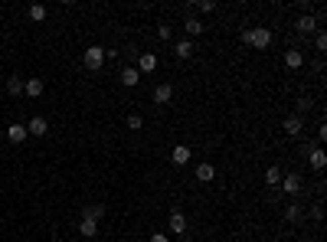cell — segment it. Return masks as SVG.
Wrapping results in <instances>:
<instances>
[{"instance_id":"obj_17","label":"cell","mask_w":327,"mask_h":242,"mask_svg":"<svg viewBox=\"0 0 327 242\" xmlns=\"http://www.w3.org/2000/svg\"><path fill=\"white\" fill-rule=\"evenodd\" d=\"M157 69V56L154 53H144L141 59H137V72H154Z\"/></svg>"},{"instance_id":"obj_32","label":"cell","mask_w":327,"mask_h":242,"mask_svg":"<svg viewBox=\"0 0 327 242\" xmlns=\"http://www.w3.org/2000/svg\"><path fill=\"white\" fill-rule=\"evenodd\" d=\"M317 141H321V144L327 141V124H321V128H317Z\"/></svg>"},{"instance_id":"obj_21","label":"cell","mask_w":327,"mask_h":242,"mask_svg":"<svg viewBox=\"0 0 327 242\" xmlns=\"http://www.w3.org/2000/svg\"><path fill=\"white\" fill-rule=\"evenodd\" d=\"M23 92V79H20V75H10V79H7V95H20Z\"/></svg>"},{"instance_id":"obj_6","label":"cell","mask_w":327,"mask_h":242,"mask_svg":"<svg viewBox=\"0 0 327 242\" xmlns=\"http://www.w3.org/2000/svg\"><path fill=\"white\" fill-rule=\"evenodd\" d=\"M167 226H170V236H183V232H186V216H183L180 210H173V213H170V223H167Z\"/></svg>"},{"instance_id":"obj_23","label":"cell","mask_w":327,"mask_h":242,"mask_svg":"<svg viewBox=\"0 0 327 242\" xmlns=\"http://www.w3.org/2000/svg\"><path fill=\"white\" fill-rule=\"evenodd\" d=\"M177 56L180 59H190L193 56V43H190V39H180V43H177Z\"/></svg>"},{"instance_id":"obj_29","label":"cell","mask_w":327,"mask_h":242,"mask_svg":"<svg viewBox=\"0 0 327 242\" xmlns=\"http://www.w3.org/2000/svg\"><path fill=\"white\" fill-rule=\"evenodd\" d=\"M157 36H161V39H170V36H173L170 23H161V26H157Z\"/></svg>"},{"instance_id":"obj_22","label":"cell","mask_w":327,"mask_h":242,"mask_svg":"<svg viewBox=\"0 0 327 242\" xmlns=\"http://www.w3.org/2000/svg\"><path fill=\"white\" fill-rule=\"evenodd\" d=\"M30 20H33V23H43V20H46V7L43 4H33L30 7Z\"/></svg>"},{"instance_id":"obj_14","label":"cell","mask_w":327,"mask_h":242,"mask_svg":"<svg viewBox=\"0 0 327 242\" xmlns=\"http://www.w3.org/2000/svg\"><path fill=\"white\" fill-rule=\"evenodd\" d=\"M213 177H216V167H213V164H206V161L197 164V180H200V183H210Z\"/></svg>"},{"instance_id":"obj_15","label":"cell","mask_w":327,"mask_h":242,"mask_svg":"<svg viewBox=\"0 0 327 242\" xmlns=\"http://www.w3.org/2000/svg\"><path fill=\"white\" fill-rule=\"evenodd\" d=\"M285 66H288V69H301L304 66V53L301 50H288V53H285Z\"/></svg>"},{"instance_id":"obj_28","label":"cell","mask_w":327,"mask_h":242,"mask_svg":"<svg viewBox=\"0 0 327 242\" xmlns=\"http://www.w3.org/2000/svg\"><path fill=\"white\" fill-rule=\"evenodd\" d=\"M197 10H200V13H213V10H216V4H213V0H200Z\"/></svg>"},{"instance_id":"obj_11","label":"cell","mask_w":327,"mask_h":242,"mask_svg":"<svg viewBox=\"0 0 327 242\" xmlns=\"http://www.w3.org/2000/svg\"><path fill=\"white\" fill-rule=\"evenodd\" d=\"M190 148H186V144H177V148H173V154H170V161L177 164V167H183V164H190Z\"/></svg>"},{"instance_id":"obj_12","label":"cell","mask_w":327,"mask_h":242,"mask_svg":"<svg viewBox=\"0 0 327 242\" xmlns=\"http://www.w3.org/2000/svg\"><path fill=\"white\" fill-rule=\"evenodd\" d=\"M43 88H46L43 79H26V82H23V92L30 95V99H39V95H43Z\"/></svg>"},{"instance_id":"obj_4","label":"cell","mask_w":327,"mask_h":242,"mask_svg":"<svg viewBox=\"0 0 327 242\" xmlns=\"http://www.w3.org/2000/svg\"><path fill=\"white\" fill-rule=\"evenodd\" d=\"M282 131H285L288 137H298V134L304 131V118H298V115H288V118L282 121Z\"/></svg>"},{"instance_id":"obj_19","label":"cell","mask_w":327,"mask_h":242,"mask_svg":"<svg viewBox=\"0 0 327 242\" xmlns=\"http://www.w3.org/2000/svg\"><path fill=\"white\" fill-rule=\"evenodd\" d=\"M79 236H85V239L99 236V223H92V219H82V223H79Z\"/></svg>"},{"instance_id":"obj_2","label":"cell","mask_w":327,"mask_h":242,"mask_svg":"<svg viewBox=\"0 0 327 242\" xmlns=\"http://www.w3.org/2000/svg\"><path fill=\"white\" fill-rule=\"evenodd\" d=\"M82 62H85V69L99 72V69L105 66V50H102V46H88V50H85V56H82Z\"/></svg>"},{"instance_id":"obj_9","label":"cell","mask_w":327,"mask_h":242,"mask_svg":"<svg viewBox=\"0 0 327 242\" xmlns=\"http://www.w3.org/2000/svg\"><path fill=\"white\" fill-rule=\"evenodd\" d=\"M298 33H301V36H308V33H317V20L311 17V13H304V17H298Z\"/></svg>"},{"instance_id":"obj_13","label":"cell","mask_w":327,"mask_h":242,"mask_svg":"<svg viewBox=\"0 0 327 242\" xmlns=\"http://www.w3.org/2000/svg\"><path fill=\"white\" fill-rule=\"evenodd\" d=\"M285 223H301L304 219V206H298V203H291V206H285Z\"/></svg>"},{"instance_id":"obj_16","label":"cell","mask_w":327,"mask_h":242,"mask_svg":"<svg viewBox=\"0 0 327 242\" xmlns=\"http://www.w3.org/2000/svg\"><path fill=\"white\" fill-rule=\"evenodd\" d=\"M183 30L190 33V36H203V30H206V26H203V20H200V17H186Z\"/></svg>"},{"instance_id":"obj_3","label":"cell","mask_w":327,"mask_h":242,"mask_svg":"<svg viewBox=\"0 0 327 242\" xmlns=\"http://www.w3.org/2000/svg\"><path fill=\"white\" fill-rule=\"evenodd\" d=\"M304 157H311V167L314 170H324V164H327L324 148H317V144H304Z\"/></svg>"},{"instance_id":"obj_31","label":"cell","mask_w":327,"mask_h":242,"mask_svg":"<svg viewBox=\"0 0 327 242\" xmlns=\"http://www.w3.org/2000/svg\"><path fill=\"white\" fill-rule=\"evenodd\" d=\"M151 242H170V236H167V232H154V236H151Z\"/></svg>"},{"instance_id":"obj_30","label":"cell","mask_w":327,"mask_h":242,"mask_svg":"<svg viewBox=\"0 0 327 242\" xmlns=\"http://www.w3.org/2000/svg\"><path fill=\"white\" fill-rule=\"evenodd\" d=\"M311 216L321 219V216H324V206H321V203H314V206H311Z\"/></svg>"},{"instance_id":"obj_20","label":"cell","mask_w":327,"mask_h":242,"mask_svg":"<svg viewBox=\"0 0 327 242\" xmlns=\"http://www.w3.org/2000/svg\"><path fill=\"white\" fill-rule=\"evenodd\" d=\"M121 82H124L128 88H134L137 82H141V72H137V69H124V72H121Z\"/></svg>"},{"instance_id":"obj_24","label":"cell","mask_w":327,"mask_h":242,"mask_svg":"<svg viewBox=\"0 0 327 242\" xmlns=\"http://www.w3.org/2000/svg\"><path fill=\"white\" fill-rule=\"evenodd\" d=\"M265 183L268 186H278V183H282V170H278V167H268L265 170Z\"/></svg>"},{"instance_id":"obj_10","label":"cell","mask_w":327,"mask_h":242,"mask_svg":"<svg viewBox=\"0 0 327 242\" xmlns=\"http://www.w3.org/2000/svg\"><path fill=\"white\" fill-rule=\"evenodd\" d=\"M170 99H173V85H170V82H164V85L154 88V105H167Z\"/></svg>"},{"instance_id":"obj_7","label":"cell","mask_w":327,"mask_h":242,"mask_svg":"<svg viewBox=\"0 0 327 242\" xmlns=\"http://www.w3.org/2000/svg\"><path fill=\"white\" fill-rule=\"evenodd\" d=\"M26 137H30L26 124H10V128H7V141H10V144H23Z\"/></svg>"},{"instance_id":"obj_25","label":"cell","mask_w":327,"mask_h":242,"mask_svg":"<svg viewBox=\"0 0 327 242\" xmlns=\"http://www.w3.org/2000/svg\"><path fill=\"white\" fill-rule=\"evenodd\" d=\"M124 124H128L131 131H141V128H144V118H141V115H134V112H131L128 118H124Z\"/></svg>"},{"instance_id":"obj_26","label":"cell","mask_w":327,"mask_h":242,"mask_svg":"<svg viewBox=\"0 0 327 242\" xmlns=\"http://www.w3.org/2000/svg\"><path fill=\"white\" fill-rule=\"evenodd\" d=\"M314 50H317V53H324V50H327V33H324V30H317V33H314Z\"/></svg>"},{"instance_id":"obj_1","label":"cell","mask_w":327,"mask_h":242,"mask_svg":"<svg viewBox=\"0 0 327 242\" xmlns=\"http://www.w3.org/2000/svg\"><path fill=\"white\" fill-rule=\"evenodd\" d=\"M242 39H246L249 46H255V50H268V46H272V30H268V26H252V30L242 33Z\"/></svg>"},{"instance_id":"obj_5","label":"cell","mask_w":327,"mask_h":242,"mask_svg":"<svg viewBox=\"0 0 327 242\" xmlns=\"http://www.w3.org/2000/svg\"><path fill=\"white\" fill-rule=\"evenodd\" d=\"M278 186H282L285 193H291V197H295V193L304 190V180H301L298 174H288V177H282V183H278Z\"/></svg>"},{"instance_id":"obj_27","label":"cell","mask_w":327,"mask_h":242,"mask_svg":"<svg viewBox=\"0 0 327 242\" xmlns=\"http://www.w3.org/2000/svg\"><path fill=\"white\" fill-rule=\"evenodd\" d=\"M308 108H311V99H298L295 102V115H298V118H304V112H308Z\"/></svg>"},{"instance_id":"obj_18","label":"cell","mask_w":327,"mask_h":242,"mask_svg":"<svg viewBox=\"0 0 327 242\" xmlns=\"http://www.w3.org/2000/svg\"><path fill=\"white\" fill-rule=\"evenodd\" d=\"M102 216H105V206H102V203L99 206L92 203V206H85V210H82V219H92V223H99Z\"/></svg>"},{"instance_id":"obj_8","label":"cell","mask_w":327,"mask_h":242,"mask_svg":"<svg viewBox=\"0 0 327 242\" xmlns=\"http://www.w3.org/2000/svg\"><path fill=\"white\" fill-rule=\"evenodd\" d=\"M26 131H30V134H36V137H46V131H50V121H46L43 115H36V118H30Z\"/></svg>"}]
</instances>
